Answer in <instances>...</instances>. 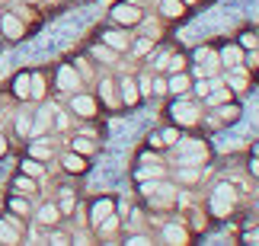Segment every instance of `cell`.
<instances>
[{"label": "cell", "instance_id": "obj_1", "mask_svg": "<svg viewBox=\"0 0 259 246\" xmlns=\"http://www.w3.org/2000/svg\"><path fill=\"white\" fill-rule=\"evenodd\" d=\"M205 157H208V147L202 141H179V147H176V160L183 166H192V163L202 166Z\"/></svg>", "mask_w": 259, "mask_h": 246}, {"label": "cell", "instance_id": "obj_2", "mask_svg": "<svg viewBox=\"0 0 259 246\" xmlns=\"http://www.w3.org/2000/svg\"><path fill=\"white\" fill-rule=\"evenodd\" d=\"M234 202H237V192H234V185H227V182H221L211 192V208H214L218 218H224V214L234 208Z\"/></svg>", "mask_w": 259, "mask_h": 246}, {"label": "cell", "instance_id": "obj_3", "mask_svg": "<svg viewBox=\"0 0 259 246\" xmlns=\"http://www.w3.org/2000/svg\"><path fill=\"white\" fill-rule=\"evenodd\" d=\"M112 19L118 26H135V23H141V10H138L135 4H118L112 10Z\"/></svg>", "mask_w": 259, "mask_h": 246}, {"label": "cell", "instance_id": "obj_4", "mask_svg": "<svg viewBox=\"0 0 259 246\" xmlns=\"http://www.w3.org/2000/svg\"><path fill=\"white\" fill-rule=\"evenodd\" d=\"M58 90H64V93L80 90V74L71 64H61V71H58Z\"/></svg>", "mask_w": 259, "mask_h": 246}, {"label": "cell", "instance_id": "obj_5", "mask_svg": "<svg viewBox=\"0 0 259 246\" xmlns=\"http://www.w3.org/2000/svg\"><path fill=\"white\" fill-rule=\"evenodd\" d=\"M173 119H176V125H195V122H198V106L179 100V103L173 106Z\"/></svg>", "mask_w": 259, "mask_h": 246}, {"label": "cell", "instance_id": "obj_6", "mask_svg": "<svg viewBox=\"0 0 259 246\" xmlns=\"http://www.w3.org/2000/svg\"><path fill=\"white\" fill-rule=\"evenodd\" d=\"M23 240V224L16 218H4L0 221V243H19Z\"/></svg>", "mask_w": 259, "mask_h": 246}, {"label": "cell", "instance_id": "obj_7", "mask_svg": "<svg viewBox=\"0 0 259 246\" xmlns=\"http://www.w3.org/2000/svg\"><path fill=\"white\" fill-rule=\"evenodd\" d=\"M71 109L80 115V119H93L96 115V100L93 96H83V93H77L74 100H71Z\"/></svg>", "mask_w": 259, "mask_h": 246}, {"label": "cell", "instance_id": "obj_8", "mask_svg": "<svg viewBox=\"0 0 259 246\" xmlns=\"http://www.w3.org/2000/svg\"><path fill=\"white\" fill-rule=\"evenodd\" d=\"M112 211H115V202H112V199L96 202V205H93V211H90V218H93V227H99V224H103Z\"/></svg>", "mask_w": 259, "mask_h": 246}, {"label": "cell", "instance_id": "obj_9", "mask_svg": "<svg viewBox=\"0 0 259 246\" xmlns=\"http://www.w3.org/2000/svg\"><path fill=\"white\" fill-rule=\"evenodd\" d=\"M118 90H122V103L125 106H135L138 100H141V90H138V83L132 80V77H125V80L118 83Z\"/></svg>", "mask_w": 259, "mask_h": 246}, {"label": "cell", "instance_id": "obj_10", "mask_svg": "<svg viewBox=\"0 0 259 246\" xmlns=\"http://www.w3.org/2000/svg\"><path fill=\"white\" fill-rule=\"evenodd\" d=\"M0 26H4V35L7 38H19V35H23V23H19V16H13V13H4Z\"/></svg>", "mask_w": 259, "mask_h": 246}, {"label": "cell", "instance_id": "obj_11", "mask_svg": "<svg viewBox=\"0 0 259 246\" xmlns=\"http://www.w3.org/2000/svg\"><path fill=\"white\" fill-rule=\"evenodd\" d=\"M58 221H61V208H55V205H42L38 208V224L42 227H55Z\"/></svg>", "mask_w": 259, "mask_h": 246}, {"label": "cell", "instance_id": "obj_12", "mask_svg": "<svg viewBox=\"0 0 259 246\" xmlns=\"http://www.w3.org/2000/svg\"><path fill=\"white\" fill-rule=\"evenodd\" d=\"M103 42H106L109 48H115V52H128L132 38H128L125 32H106V35H103Z\"/></svg>", "mask_w": 259, "mask_h": 246}, {"label": "cell", "instance_id": "obj_13", "mask_svg": "<svg viewBox=\"0 0 259 246\" xmlns=\"http://www.w3.org/2000/svg\"><path fill=\"white\" fill-rule=\"evenodd\" d=\"M163 240H166V243H186L189 233L179 227V224H166V227H163Z\"/></svg>", "mask_w": 259, "mask_h": 246}, {"label": "cell", "instance_id": "obj_14", "mask_svg": "<svg viewBox=\"0 0 259 246\" xmlns=\"http://www.w3.org/2000/svg\"><path fill=\"white\" fill-rule=\"evenodd\" d=\"M29 90H32V77L29 74H19L13 80V93L19 96V100H29Z\"/></svg>", "mask_w": 259, "mask_h": 246}, {"label": "cell", "instance_id": "obj_15", "mask_svg": "<svg viewBox=\"0 0 259 246\" xmlns=\"http://www.w3.org/2000/svg\"><path fill=\"white\" fill-rule=\"evenodd\" d=\"M211 90H214V93H208V96H205V100L211 103V106H221V103L231 100V90H221V80H214V83H211Z\"/></svg>", "mask_w": 259, "mask_h": 246}, {"label": "cell", "instance_id": "obj_16", "mask_svg": "<svg viewBox=\"0 0 259 246\" xmlns=\"http://www.w3.org/2000/svg\"><path fill=\"white\" fill-rule=\"evenodd\" d=\"M221 61H224L227 67H237V64L243 61V52H240V48H237V45H227L224 52H221Z\"/></svg>", "mask_w": 259, "mask_h": 246}, {"label": "cell", "instance_id": "obj_17", "mask_svg": "<svg viewBox=\"0 0 259 246\" xmlns=\"http://www.w3.org/2000/svg\"><path fill=\"white\" fill-rule=\"evenodd\" d=\"M166 90H170V93H176V96H183V93L189 90V77H186L183 71H179V74H173V80L166 83Z\"/></svg>", "mask_w": 259, "mask_h": 246}, {"label": "cell", "instance_id": "obj_18", "mask_svg": "<svg viewBox=\"0 0 259 246\" xmlns=\"http://www.w3.org/2000/svg\"><path fill=\"white\" fill-rule=\"evenodd\" d=\"M64 170H67V173H83V170H87L83 154H67V157H64Z\"/></svg>", "mask_w": 259, "mask_h": 246}, {"label": "cell", "instance_id": "obj_19", "mask_svg": "<svg viewBox=\"0 0 259 246\" xmlns=\"http://www.w3.org/2000/svg\"><path fill=\"white\" fill-rule=\"evenodd\" d=\"M93 58H96V61H106V64H112L115 58H118V52H115V48H109V45L103 42V45H96V48H93Z\"/></svg>", "mask_w": 259, "mask_h": 246}, {"label": "cell", "instance_id": "obj_20", "mask_svg": "<svg viewBox=\"0 0 259 246\" xmlns=\"http://www.w3.org/2000/svg\"><path fill=\"white\" fill-rule=\"evenodd\" d=\"M45 96V77L42 74H32V90H29V100H42Z\"/></svg>", "mask_w": 259, "mask_h": 246}, {"label": "cell", "instance_id": "obj_21", "mask_svg": "<svg viewBox=\"0 0 259 246\" xmlns=\"http://www.w3.org/2000/svg\"><path fill=\"white\" fill-rule=\"evenodd\" d=\"M160 13L163 16H179V13H183V0H163V4H160Z\"/></svg>", "mask_w": 259, "mask_h": 246}, {"label": "cell", "instance_id": "obj_22", "mask_svg": "<svg viewBox=\"0 0 259 246\" xmlns=\"http://www.w3.org/2000/svg\"><path fill=\"white\" fill-rule=\"evenodd\" d=\"M71 144H74V151H77V154H93V151H96V144L90 141V137H74Z\"/></svg>", "mask_w": 259, "mask_h": 246}, {"label": "cell", "instance_id": "obj_23", "mask_svg": "<svg viewBox=\"0 0 259 246\" xmlns=\"http://www.w3.org/2000/svg\"><path fill=\"white\" fill-rule=\"evenodd\" d=\"M227 83H231L234 90H246V74L243 71H231L227 74Z\"/></svg>", "mask_w": 259, "mask_h": 246}, {"label": "cell", "instance_id": "obj_24", "mask_svg": "<svg viewBox=\"0 0 259 246\" xmlns=\"http://www.w3.org/2000/svg\"><path fill=\"white\" fill-rule=\"evenodd\" d=\"M99 90H103V100H106L109 106H118L115 93H112V90H115V83H112V80H103V83H99Z\"/></svg>", "mask_w": 259, "mask_h": 246}, {"label": "cell", "instance_id": "obj_25", "mask_svg": "<svg viewBox=\"0 0 259 246\" xmlns=\"http://www.w3.org/2000/svg\"><path fill=\"white\" fill-rule=\"evenodd\" d=\"M16 189L26 192V195H32L35 192V179H32V176H19V179H16Z\"/></svg>", "mask_w": 259, "mask_h": 246}, {"label": "cell", "instance_id": "obj_26", "mask_svg": "<svg viewBox=\"0 0 259 246\" xmlns=\"http://www.w3.org/2000/svg\"><path fill=\"white\" fill-rule=\"evenodd\" d=\"M42 170H45V166L38 163L35 157H32V160H26V163H23V173H26V176H42Z\"/></svg>", "mask_w": 259, "mask_h": 246}, {"label": "cell", "instance_id": "obj_27", "mask_svg": "<svg viewBox=\"0 0 259 246\" xmlns=\"http://www.w3.org/2000/svg\"><path fill=\"white\" fill-rule=\"evenodd\" d=\"M166 67H170L173 74H179V71L186 67V58H183V55H173V58H166Z\"/></svg>", "mask_w": 259, "mask_h": 246}, {"label": "cell", "instance_id": "obj_28", "mask_svg": "<svg viewBox=\"0 0 259 246\" xmlns=\"http://www.w3.org/2000/svg\"><path fill=\"white\" fill-rule=\"evenodd\" d=\"M32 157L35 160H48V157H52V147L48 144H32Z\"/></svg>", "mask_w": 259, "mask_h": 246}, {"label": "cell", "instance_id": "obj_29", "mask_svg": "<svg viewBox=\"0 0 259 246\" xmlns=\"http://www.w3.org/2000/svg\"><path fill=\"white\" fill-rule=\"evenodd\" d=\"M237 115H240V109H237V106H227V109L218 112V119H221V122H234Z\"/></svg>", "mask_w": 259, "mask_h": 246}, {"label": "cell", "instance_id": "obj_30", "mask_svg": "<svg viewBox=\"0 0 259 246\" xmlns=\"http://www.w3.org/2000/svg\"><path fill=\"white\" fill-rule=\"evenodd\" d=\"M16 131L29 134V131H32V119H29V115H19V119H16Z\"/></svg>", "mask_w": 259, "mask_h": 246}, {"label": "cell", "instance_id": "obj_31", "mask_svg": "<svg viewBox=\"0 0 259 246\" xmlns=\"http://www.w3.org/2000/svg\"><path fill=\"white\" fill-rule=\"evenodd\" d=\"M198 176H202V170H198V166H192V170H179V179H183V182H195Z\"/></svg>", "mask_w": 259, "mask_h": 246}, {"label": "cell", "instance_id": "obj_32", "mask_svg": "<svg viewBox=\"0 0 259 246\" xmlns=\"http://www.w3.org/2000/svg\"><path fill=\"white\" fill-rule=\"evenodd\" d=\"M48 125H52V115H48V112H38V119H35V131H45Z\"/></svg>", "mask_w": 259, "mask_h": 246}, {"label": "cell", "instance_id": "obj_33", "mask_svg": "<svg viewBox=\"0 0 259 246\" xmlns=\"http://www.w3.org/2000/svg\"><path fill=\"white\" fill-rule=\"evenodd\" d=\"M138 176H141V179H147V176H163V166H157V163H154V166H144Z\"/></svg>", "mask_w": 259, "mask_h": 246}, {"label": "cell", "instance_id": "obj_34", "mask_svg": "<svg viewBox=\"0 0 259 246\" xmlns=\"http://www.w3.org/2000/svg\"><path fill=\"white\" fill-rule=\"evenodd\" d=\"M160 141H163V144H179V131H173V128H170V131L160 134Z\"/></svg>", "mask_w": 259, "mask_h": 246}, {"label": "cell", "instance_id": "obj_35", "mask_svg": "<svg viewBox=\"0 0 259 246\" xmlns=\"http://www.w3.org/2000/svg\"><path fill=\"white\" fill-rule=\"evenodd\" d=\"M240 45H243V48H256V45H259V38H256L253 32H246V35L240 38Z\"/></svg>", "mask_w": 259, "mask_h": 246}, {"label": "cell", "instance_id": "obj_36", "mask_svg": "<svg viewBox=\"0 0 259 246\" xmlns=\"http://www.w3.org/2000/svg\"><path fill=\"white\" fill-rule=\"evenodd\" d=\"M151 93H157V96H160V93H166V80H160V77H157V80L151 83Z\"/></svg>", "mask_w": 259, "mask_h": 246}, {"label": "cell", "instance_id": "obj_37", "mask_svg": "<svg viewBox=\"0 0 259 246\" xmlns=\"http://www.w3.org/2000/svg\"><path fill=\"white\" fill-rule=\"evenodd\" d=\"M151 42H154V38H141V42H138V45H135V52H138V55H144V52H151Z\"/></svg>", "mask_w": 259, "mask_h": 246}, {"label": "cell", "instance_id": "obj_38", "mask_svg": "<svg viewBox=\"0 0 259 246\" xmlns=\"http://www.w3.org/2000/svg\"><path fill=\"white\" fill-rule=\"evenodd\" d=\"M13 211H29V205H26V199H13Z\"/></svg>", "mask_w": 259, "mask_h": 246}, {"label": "cell", "instance_id": "obj_39", "mask_svg": "<svg viewBox=\"0 0 259 246\" xmlns=\"http://www.w3.org/2000/svg\"><path fill=\"white\" fill-rule=\"evenodd\" d=\"M195 90L202 93V96H208V93H211V83H208V80H198V86H195Z\"/></svg>", "mask_w": 259, "mask_h": 246}, {"label": "cell", "instance_id": "obj_40", "mask_svg": "<svg viewBox=\"0 0 259 246\" xmlns=\"http://www.w3.org/2000/svg\"><path fill=\"white\" fill-rule=\"evenodd\" d=\"M67 211H74V199H64V205H61V214H67Z\"/></svg>", "mask_w": 259, "mask_h": 246}, {"label": "cell", "instance_id": "obj_41", "mask_svg": "<svg viewBox=\"0 0 259 246\" xmlns=\"http://www.w3.org/2000/svg\"><path fill=\"white\" fill-rule=\"evenodd\" d=\"M246 67H259V55H250V58H246Z\"/></svg>", "mask_w": 259, "mask_h": 246}, {"label": "cell", "instance_id": "obj_42", "mask_svg": "<svg viewBox=\"0 0 259 246\" xmlns=\"http://www.w3.org/2000/svg\"><path fill=\"white\" fill-rule=\"evenodd\" d=\"M246 240H250V243H259V230H250V233H246Z\"/></svg>", "mask_w": 259, "mask_h": 246}, {"label": "cell", "instance_id": "obj_43", "mask_svg": "<svg viewBox=\"0 0 259 246\" xmlns=\"http://www.w3.org/2000/svg\"><path fill=\"white\" fill-rule=\"evenodd\" d=\"M7 154V141H4V134H0V157Z\"/></svg>", "mask_w": 259, "mask_h": 246}, {"label": "cell", "instance_id": "obj_44", "mask_svg": "<svg viewBox=\"0 0 259 246\" xmlns=\"http://www.w3.org/2000/svg\"><path fill=\"white\" fill-rule=\"evenodd\" d=\"M250 166H253V173H256V176H259V160H253V163H250Z\"/></svg>", "mask_w": 259, "mask_h": 246}]
</instances>
